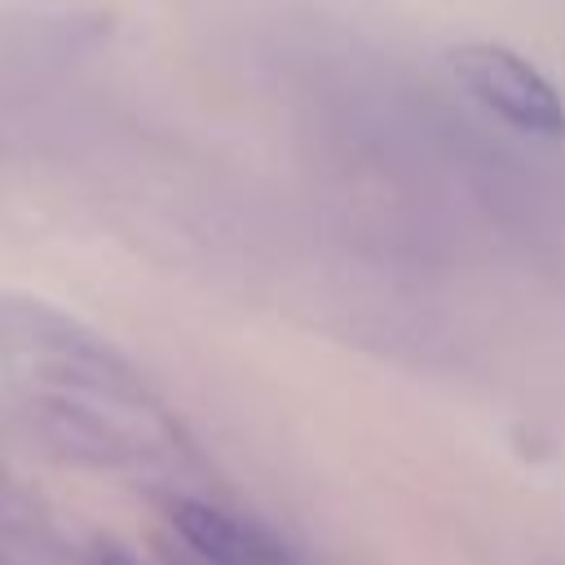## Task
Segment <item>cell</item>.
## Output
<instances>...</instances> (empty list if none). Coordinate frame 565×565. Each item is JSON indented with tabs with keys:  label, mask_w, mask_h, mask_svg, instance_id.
<instances>
[{
	"label": "cell",
	"mask_w": 565,
	"mask_h": 565,
	"mask_svg": "<svg viewBox=\"0 0 565 565\" xmlns=\"http://www.w3.org/2000/svg\"><path fill=\"white\" fill-rule=\"evenodd\" d=\"M455 84L494 119L525 137H565V97L556 84L503 44H459L450 49Z\"/></svg>",
	"instance_id": "obj_1"
},
{
	"label": "cell",
	"mask_w": 565,
	"mask_h": 565,
	"mask_svg": "<svg viewBox=\"0 0 565 565\" xmlns=\"http://www.w3.org/2000/svg\"><path fill=\"white\" fill-rule=\"evenodd\" d=\"M168 521L181 534V543L207 565H291L282 543H274L256 525H247L212 503L177 499L168 508Z\"/></svg>",
	"instance_id": "obj_2"
},
{
	"label": "cell",
	"mask_w": 565,
	"mask_h": 565,
	"mask_svg": "<svg viewBox=\"0 0 565 565\" xmlns=\"http://www.w3.org/2000/svg\"><path fill=\"white\" fill-rule=\"evenodd\" d=\"M97 565H137V561H132V556H124L119 547H106V552L97 556Z\"/></svg>",
	"instance_id": "obj_3"
}]
</instances>
